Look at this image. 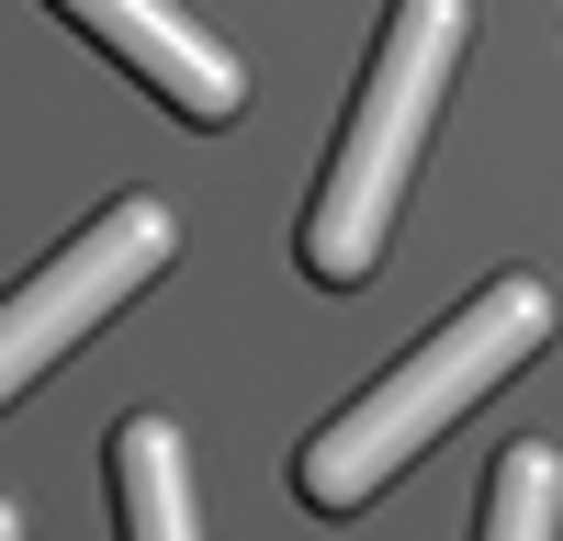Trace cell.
Wrapping results in <instances>:
<instances>
[{"mask_svg":"<svg viewBox=\"0 0 563 541\" xmlns=\"http://www.w3.org/2000/svg\"><path fill=\"white\" fill-rule=\"evenodd\" d=\"M541 339H552V283H530V270H496V283L451 316L440 339H417L406 361L372 395H350L339 418H327L305 451H294V496L316 519H350V508H372L417 451H429L474 395H496L507 373H530L541 361Z\"/></svg>","mask_w":563,"mask_h":541,"instance_id":"obj_1","label":"cell"},{"mask_svg":"<svg viewBox=\"0 0 563 541\" xmlns=\"http://www.w3.org/2000/svg\"><path fill=\"white\" fill-rule=\"evenodd\" d=\"M462 34H474V0H395L384 12V45H372V79L339 124V147L316 169V203H305V270L316 283H372L384 270V238L406 214V180H417V147H429V113L462 68Z\"/></svg>","mask_w":563,"mask_h":541,"instance_id":"obj_2","label":"cell"},{"mask_svg":"<svg viewBox=\"0 0 563 541\" xmlns=\"http://www.w3.org/2000/svg\"><path fill=\"white\" fill-rule=\"evenodd\" d=\"M169 249H180V214H169L158 192H124V203L90 214L45 270H23V283L0 294V406H12L23 384H45L113 305L147 294L158 270H169Z\"/></svg>","mask_w":563,"mask_h":541,"instance_id":"obj_3","label":"cell"},{"mask_svg":"<svg viewBox=\"0 0 563 541\" xmlns=\"http://www.w3.org/2000/svg\"><path fill=\"white\" fill-rule=\"evenodd\" d=\"M57 12L102 45V57H124L135 90H158L180 124H225V113L249 102V68L225 57V45L180 12V0H57Z\"/></svg>","mask_w":563,"mask_h":541,"instance_id":"obj_4","label":"cell"},{"mask_svg":"<svg viewBox=\"0 0 563 541\" xmlns=\"http://www.w3.org/2000/svg\"><path fill=\"white\" fill-rule=\"evenodd\" d=\"M113 519H124V541H203L192 451H180L169 418H124L113 429Z\"/></svg>","mask_w":563,"mask_h":541,"instance_id":"obj_5","label":"cell"},{"mask_svg":"<svg viewBox=\"0 0 563 541\" xmlns=\"http://www.w3.org/2000/svg\"><path fill=\"white\" fill-rule=\"evenodd\" d=\"M474 541H563V451H552V440L496 451V474H485V530H474Z\"/></svg>","mask_w":563,"mask_h":541,"instance_id":"obj_6","label":"cell"},{"mask_svg":"<svg viewBox=\"0 0 563 541\" xmlns=\"http://www.w3.org/2000/svg\"><path fill=\"white\" fill-rule=\"evenodd\" d=\"M0 541H23V519H12V496H0Z\"/></svg>","mask_w":563,"mask_h":541,"instance_id":"obj_7","label":"cell"}]
</instances>
